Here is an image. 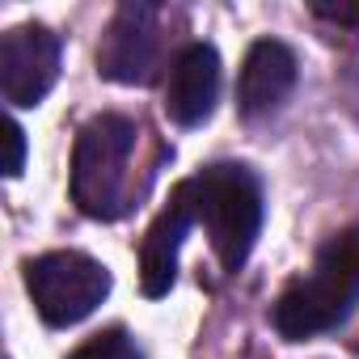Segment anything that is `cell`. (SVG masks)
I'll return each instance as SVG.
<instances>
[{"instance_id": "obj_1", "label": "cell", "mask_w": 359, "mask_h": 359, "mask_svg": "<svg viewBox=\"0 0 359 359\" xmlns=\"http://www.w3.org/2000/svg\"><path fill=\"white\" fill-rule=\"evenodd\" d=\"M355 309H359V224H346L317 250L313 271L283 287V296L271 309V325L279 330V338L304 342L338 330Z\"/></svg>"}, {"instance_id": "obj_2", "label": "cell", "mask_w": 359, "mask_h": 359, "mask_svg": "<svg viewBox=\"0 0 359 359\" xmlns=\"http://www.w3.org/2000/svg\"><path fill=\"white\" fill-rule=\"evenodd\" d=\"M187 191L195 199V220L203 224L220 266L241 271L266 220L262 177L241 161H216V165H203L195 177H187Z\"/></svg>"}, {"instance_id": "obj_3", "label": "cell", "mask_w": 359, "mask_h": 359, "mask_svg": "<svg viewBox=\"0 0 359 359\" xmlns=\"http://www.w3.org/2000/svg\"><path fill=\"white\" fill-rule=\"evenodd\" d=\"M140 127L127 114H93L72 144V203L93 220H118L127 212V165Z\"/></svg>"}, {"instance_id": "obj_4", "label": "cell", "mask_w": 359, "mask_h": 359, "mask_svg": "<svg viewBox=\"0 0 359 359\" xmlns=\"http://www.w3.org/2000/svg\"><path fill=\"white\" fill-rule=\"evenodd\" d=\"M110 271L81 250H51L26 262V292L51 330L81 325L110 296Z\"/></svg>"}, {"instance_id": "obj_5", "label": "cell", "mask_w": 359, "mask_h": 359, "mask_svg": "<svg viewBox=\"0 0 359 359\" xmlns=\"http://www.w3.org/2000/svg\"><path fill=\"white\" fill-rule=\"evenodd\" d=\"M161 72V9L123 0L97 43V76L114 85H152Z\"/></svg>"}, {"instance_id": "obj_6", "label": "cell", "mask_w": 359, "mask_h": 359, "mask_svg": "<svg viewBox=\"0 0 359 359\" xmlns=\"http://www.w3.org/2000/svg\"><path fill=\"white\" fill-rule=\"evenodd\" d=\"M64 43L47 26H13L0 39V93L13 110L39 106L60 81Z\"/></svg>"}, {"instance_id": "obj_7", "label": "cell", "mask_w": 359, "mask_h": 359, "mask_svg": "<svg viewBox=\"0 0 359 359\" xmlns=\"http://www.w3.org/2000/svg\"><path fill=\"white\" fill-rule=\"evenodd\" d=\"M220 51L212 43H187L169 64L165 114L177 127H203L220 102Z\"/></svg>"}, {"instance_id": "obj_8", "label": "cell", "mask_w": 359, "mask_h": 359, "mask_svg": "<svg viewBox=\"0 0 359 359\" xmlns=\"http://www.w3.org/2000/svg\"><path fill=\"white\" fill-rule=\"evenodd\" d=\"M195 199L187 191V182H177L169 203L161 208V216L148 224L144 241H140V287L148 300L169 296L173 279H177V254H182L187 233L195 229Z\"/></svg>"}, {"instance_id": "obj_9", "label": "cell", "mask_w": 359, "mask_h": 359, "mask_svg": "<svg viewBox=\"0 0 359 359\" xmlns=\"http://www.w3.org/2000/svg\"><path fill=\"white\" fill-rule=\"evenodd\" d=\"M296 76H300V64H296V51L279 39H258L250 43L245 60H241V76H237V110L241 118H266L275 114L292 89H296Z\"/></svg>"}, {"instance_id": "obj_10", "label": "cell", "mask_w": 359, "mask_h": 359, "mask_svg": "<svg viewBox=\"0 0 359 359\" xmlns=\"http://www.w3.org/2000/svg\"><path fill=\"white\" fill-rule=\"evenodd\" d=\"M68 359H144V351L135 346V338L123 325H110V330H97L93 338H85Z\"/></svg>"}, {"instance_id": "obj_11", "label": "cell", "mask_w": 359, "mask_h": 359, "mask_svg": "<svg viewBox=\"0 0 359 359\" xmlns=\"http://www.w3.org/2000/svg\"><path fill=\"white\" fill-rule=\"evenodd\" d=\"M5 140H9V161H5V173L18 177L22 165H26V131L18 118H5Z\"/></svg>"}, {"instance_id": "obj_12", "label": "cell", "mask_w": 359, "mask_h": 359, "mask_svg": "<svg viewBox=\"0 0 359 359\" xmlns=\"http://www.w3.org/2000/svg\"><path fill=\"white\" fill-rule=\"evenodd\" d=\"M313 18H321V22H334V26H346V30H355L359 34V5H313Z\"/></svg>"}]
</instances>
